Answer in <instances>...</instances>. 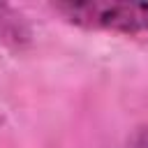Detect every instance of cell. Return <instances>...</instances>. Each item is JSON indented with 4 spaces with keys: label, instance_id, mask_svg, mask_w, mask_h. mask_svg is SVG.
Returning a JSON list of instances; mask_svg holds the SVG:
<instances>
[{
    "label": "cell",
    "instance_id": "cell-1",
    "mask_svg": "<svg viewBox=\"0 0 148 148\" xmlns=\"http://www.w3.org/2000/svg\"><path fill=\"white\" fill-rule=\"evenodd\" d=\"M53 9L79 28L109 30L120 35L148 32V2H111V0H86V2H56Z\"/></svg>",
    "mask_w": 148,
    "mask_h": 148
},
{
    "label": "cell",
    "instance_id": "cell-2",
    "mask_svg": "<svg viewBox=\"0 0 148 148\" xmlns=\"http://www.w3.org/2000/svg\"><path fill=\"white\" fill-rule=\"evenodd\" d=\"M0 39L7 44H14V46H21L30 39L23 16L16 14L9 5H0Z\"/></svg>",
    "mask_w": 148,
    "mask_h": 148
}]
</instances>
